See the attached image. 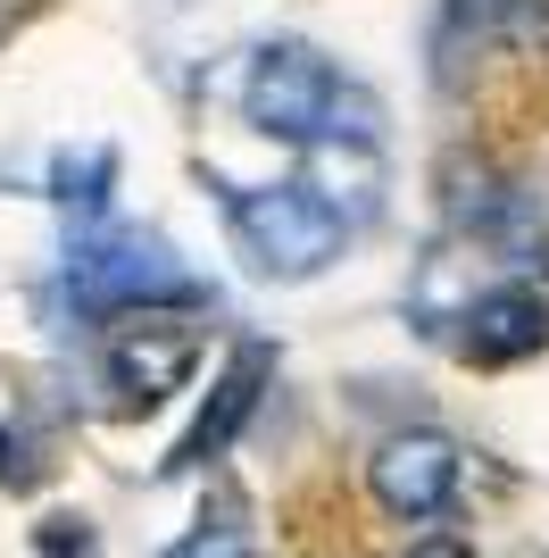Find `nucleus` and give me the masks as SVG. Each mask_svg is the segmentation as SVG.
Listing matches in <instances>:
<instances>
[{"instance_id":"9","label":"nucleus","mask_w":549,"mask_h":558,"mask_svg":"<svg viewBox=\"0 0 549 558\" xmlns=\"http://www.w3.org/2000/svg\"><path fill=\"white\" fill-rule=\"evenodd\" d=\"M167 558H258V542L233 525V517H217V525H200V534H183Z\"/></svg>"},{"instance_id":"6","label":"nucleus","mask_w":549,"mask_h":558,"mask_svg":"<svg viewBox=\"0 0 549 558\" xmlns=\"http://www.w3.org/2000/svg\"><path fill=\"white\" fill-rule=\"evenodd\" d=\"M192 375V333L159 326V317H125V326L109 333V392L117 400H167Z\"/></svg>"},{"instance_id":"1","label":"nucleus","mask_w":549,"mask_h":558,"mask_svg":"<svg viewBox=\"0 0 549 558\" xmlns=\"http://www.w3.org/2000/svg\"><path fill=\"white\" fill-rule=\"evenodd\" d=\"M242 109H251L258 134L300 142V150H317V142H375V100L308 43H258L251 75H242Z\"/></svg>"},{"instance_id":"3","label":"nucleus","mask_w":549,"mask_h":558,"mask_svg":"<svg viewBox=\"0 0 549 558\" xmlns=\"http://www.w3.org/2000/svg\"><path fill=\"white\" fill-rule=\"evenodd\" d=\"M68 292L84 317H125V308L192 301V276L167 258V242H150L134 226H100L68 242Z\"/></svg>"},{"instance_id":"10","label":"nucleus","mask_w":549,"mask_h":558,"mask_svg":"<svg viewBox=\"0 0 549 558\" xmlns=\"http://www.w3.org/2000/svg\"><path fill=\"white\" fill-rule=\"evenodd\" d=\"M408 558H475V550H466V542H450V534H434V542H416Z\"/></svg>"},{"instance_id":"5","label":"nucleus","mask_w":549,"mask_h":558,"mask_svg":"<svg viewBox=\"0 0 549 558\" xmlns=\"http://www.w3.org/2000/svg\"><path fill=\"white\" fill-rule=\"evenodd\" d=\"M541 342H549V301L533 283H491V292H475V301L457 308V350L475 367H516Z\"/></svg>"},{"instance_id":"7","label":"nucleus","mask_w":549,"mask_h":558,"mask_svg":"<svg viewBox=\"0 0 549 558\" xmlns=\"http://www.w3.org/2000/svg\"><path fill=\"white\" fill-rule=\"evenodd\" d=\"M466 43H549V0H441V59Z\"/></svg>"},{"instance_id":"4","label":"nucleus","mask_w":549,"mask_h":558,"mask_svg":"<svg viewBox=\"0 0 549 558\" xmlns=\"http://www.w3.org/2000/svg\"><path fill=\"white\" fill-rule=\"evenodd\" d=\"M366 484H375V500H383L391 517L425 525V517H441L457 500V442L434 434V425H408V434H391V442L366 459Z\"/></svg>"},{"instance_id":"8","label":"nucleus","mask_w":549,"mask_h":558,"mask_svg":"<svg viewBox=\"0 0 549 558\" xmlns=\"http://www.w3.org/2000/svg\"><path fill=\"white\" fill-rule=\"evenodd\" d=\"M258 384H267V342H251L242 359H233V375L217 384V417H200L192 434H183V450H175V466H208L217 450H225V434L242 417H251V400H258Z\"/></svg>"},{"instance_id":"2","label":"nucleus","mask_w":549,"mask_h":558,"mask_svg":"<svg viewBox=\"0 0 549 558\" xmlns=\"http://www.w3.org/2000/svg\"><path fill=\"white\" fill-rule=\"evenodd\" d=\"M225 226H233V242H242V258H251L258 276H274V283L325 276V267L342 258V242H350V226L325 209L308 184H251V192H233Z\"/></svg>"}]
</instances>
